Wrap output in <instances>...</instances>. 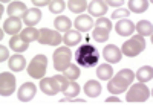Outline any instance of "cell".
I'll use <instances>...</instances> for the list:
<instances>
[{
	"instance_id": "74e56055",
	"label": "cell",
	"mask_w": 153,
	"mask_h": 105,
	"mask_svg": "<svg viewBox=\"0 0 153 105\" xmlns=\"http://www.w3.org/2000/svg\"><path fill=\"white\" fill-rule=\"evenodd\" d=\"M106 102H107V104H120L121 101H120L118 98H113V96H110V98H107V99H106Z\"/></svg>"
},
{
	"instance_id": "2e32d148",
	"label": "cell",
	"mask_w": 153,
	"mask_h": 105,
	"mask_svg": "<svg viewBox=\"0 0 153 105\" xmlns=\"http://www.w3.org/2000/svg\"><path fill=\"white\" fill-rule=\"evenodd\" d=\"M87 8H89V14H91L92 17H98V18H101L107 12V5H106V2H103V0L91 2L87 5Z\"/></svg>"
},
{
	"instance_id": "52a82bcc",
	"label": "cell",
	"mask_w": 153,
	"mask_h": 105,
	"mask_svg": "<svg viewBox=\"0 0 153 105\" xmlns=\"http://www.w3.org/2000/svg\"><path fill=\"white\" fill-rule=\"evenodd\" d=\"M57 81L60 82V87H61V91L65 93L66 98H75L76 95L80 93V85L76 84V81H72V79H68L65 75H55Z\"/></svg>"
},
{
	"instance_id": "44dd1931",
	"label": "cell",
	"mask_w": 153,
	"mask_h": 105,
	"mask_svg": "<svg viewBox=\"0 0 153 105\" xmlns=\"http://www.w3.org/2000/svg\"><path fill=\"white\" fill-rule=\"evenodd\" d=\"M81 40H83L81 32L74 31V29L68 31V32L65 34V37H63V41H65L66 46H76L78 43H81Z\"/></svg>"
},
{
	"instance_id": "83f0119b",
	"label": "cell",
	"mask_w": 153,
	"mask_h": 105,
	"mask_svg": "<svg viewBox=\"0 0 153 105\" xmlns=\"http://www.w3.org/2000/svg\"><path fill=\"white\" fill-rule=\"evenodd\" d=\"M38 35H40V32H38L35 28H26V29H23L22 34H20V37L23 38L25 41H28V43L37 41L38 40Z\"/></svg>"
},
{
	"instance_id": "7402d4cb",
	"label": "cell",
	"mask_w": 153,
	"mask_h": 105,
	"mask_svg": "<svg viewBox=\"0 0 153 105\" xmlns=\"http://www.w3.org/2000/svg\"><path fill=\"white\" fill-rule=\"evenodd\" d=\"M25 67H26V59H25L23 55L17 54L14 57L9 58V69L14 70V72H22Z\"/></svg>"
},
{
	"instance_id": "7a4b0ae2",
	"label": "cell",
	"mask_w": 153,
	"mask_h": 105,
	"mask_svg": "<svg viewBox=\"0 0 153 105\" xmlns=\"http://www.w3.org/2000/svg\"><path fill=\"white\" fill-rule=\"evenodd\" d=\"M75 57H76V64L81 65V67H94L100 61V52L92 44L86 43L76 49Z\"/></svg>"
},
{
	"instance_id": "836d02e7",
	"label": "cell",
	"mask_w": 153,
	"mask_h": 105,
	"mask_svg": "<svg viewBox=\"0 0 153 105\" xmlns=\"http://www.w3.org/2000/svg\"><path fill=\"white\" fill-rule=\"evenodd\" d=\"M113 18H124V17H129V9H117V11H113V14H112Z\"/></svg>"
},
{
	"instance_id": "d590c367",
	"label": "cell",
	"mask_w": 153,
	"mask_h": 105,
	"mask_svg": "<svg viewBox=\"0 0 153 105\" xmlns=\"http://www.w3.org/2000/svg\"><path fill=\"white\" fill-rule=\"evenodd\" d=\"M34 5H35V8H38V6H45V5H51V2H49V0H42V2H40V0H34V2H32Z\"/></svg>"
},
{
	"instance_id": "cb8c5ba5",
	"label": "cell",
	"mask_w": 153,
	"mask_h": 105,
	"mask_svg": "<svg viewBox=\"0 0 153 105\" xmlns=\"http://www.w3.org/2000/svg\"><path fill=\"white\" fill-rule=\"evenodd\" d=\"M54 26H55V29L58 32H68L72 28V21L68 17H65V15H60V17H57L54 20Z\"/></svg>"
},
{
	"instance_id": "277c9868",
	"label": "cell",
	"mask_w": 153,
	"mask_h": 105,
	"mask_svg": "<svg viewBox=\"0 0 153 105\" xmlns=\"http://www.w3.org/2000/svg\"><path fill=\"white\" fill-rule=\"evenodd\" d=\"M46 67H48V58H46V55L38 54V55H35L31 59V62L28 65V73H29L31 78L40 79V78H45Z\"/></svg>"
},
{
	"instance_id": "d4e9b609",
	"label": "cell",
	"mask_w": 153,
	"mask_h": 105,
	"mask_svg": "<svg viewBox=\"0 0 153 105\" xmlns=\"http://www.w3.org/2000/svg\"><path fill=\"white\" fill-rule=\"evenodd\" d=\"M135 29L138 31V34L141 37H152V32H153V24L152 21H147V20H141L136 26Z\"/></svg>"
},
{
	"instance_id": "8fae6325",
	"label": "cell",
	"mask_w": 153,
	"mask_h": 105,
	"mask_svg": "<svg viewBox=\"0 0 153 105\" xmlns=\"http://www.w3.org/2000/svg\"><path fill=\"white\" fill-rule=\"evenodd\" d=\"M35 93H37V85L34 82H25L17 91V98L22 102H29L34 99Z\"/></svg>"
},
{
	"instance_id": "4dcf8cb0",
	"label": "cell",
	"mask_w": 153,
	"mask_h": 105,
	"mask_svg": "<svg viewBox=\"0 0 153 105\" xmlns=\"http://www.w3.org/2000/svg\"><path fill=\"white\" fill-rule=\"evenodd\" d=\"M63 73H65V76L68 78V79L75 81V79H78V78H80V67L76 64H71Z\"/></svg>"
},
{
	"instance_id": "1f68e13d",
	"label": "cell",
	"mask_w": 153,
	"mask_h": 105,
	"mask_svg": "<svg viewBox=\"0 0 153 105\" xmlns=\"http://www.w3.org/2000/svg\"><path fill=\"white\" fill-rule=\"evenodd\" d=\"M66 6H68V3H65L63 0H52L49 5V11L52 12V14H60V12L65 11Z\"/></svg>"
},
{
	"instance_id": "ac0fdd59",
	"label": "cell",
	"mask_w": 153,
	"mask_h": 105,
	"mask_svg": "<svg viewBox=\"0 0 153 105\" xmlns=\"http://www.w3.org/2000/svg\"><path fill=\"white\" fill-rule=\"evenodd\" d=\"M28 12L26 9V5L23 2H12L9 3L8 6V14L9 17H16V18H20V17H25V14Z\"/></svg>"
},
{
	"instance_id": "f1b7e54d",
	"label": "cell",
	"mask_w": 153,
	"mask_h": 105,
	"mask_svg": "<svg viewBox=\"0 0 153 105\" xmlns=\"http://www.w3.org/2000/svg\"><path fill=\"white\" fill-rule=\"evenodd\" d=\"M109 34H110V31H107V29L95 28L92 31V38H94L95 41H98V43H104V41L109 40Z\"/></svg>"
},
{
	"instance_id": "5b68a950",
	"label": "cell",
	"mask_w": 153,
	"mask_h": 105,
	"mask_svg": "<svg viewBox=\"0 0 153 105\" xmlns=\"http://www.w3.org/2000/svg\"><path fill=\"white\" fill-rule=\"evenodd\" d=\"M71 59H72V52L69 47L61 46L54 52V67L58 72H65L69 65H71Z\"/></svg>"
},
{
	"instance_id": "9c48e42d",
	"label": "cell",
	"mask_w": 153,
	"mask_h": 105,
	"mask_svg": "<svg viewBox=\"0 0 153 105\" xmlns=\"http://www.w3.org/2000/svg\"><path fill=\"white\" fill-rule=\"evenodd\" d=\"M16 76L9 73V72H3L0 75V95L2 96H9L16 91Z\"/></svg>"
},
{
	"instance_id": "30bf717a",
	"label": "cell",
	"mask_w": 153,
	"mask_h": 105,
	"mask_svg": "<svg viewBox=\"0 0 153 105\" xmlns=\"http://www.w3.org/2000/svg\"><path fill=\"white\" fill-rule=\"evenodd\" d=\"M40 90L48 96H55L58 91H61V87H60V82L57 81V78L51 76V78H42Z\"/></svg>"
},
{
	"instance_id": "7c38bea8",
	"label": "cell",
	"mask_w": 153,
	"mask_h": 105,
	"mask_svg": "<svg viewBox=\"0 0 153 105\" xmlns=\"http://www.w3.org/2000/svg\"><path fill=\"white\" fill-rule=\"evenodd\" d=\"M103 57L107 62H120L121 58H123V54H121V49H118L115 44H107L104 49H103Z\"/></svg>"
},
{
	"instance_id": "603a6c76",
	"label": "cell",
	"mask_w": 153,
	"mask_h": 105,
	"mask_svg": "<svg viewBox=\"0 0 153 105\" xmlns=\"http://www.w3.org/2000/svg\"><path fill=\"white\" fill-rule=\"evenodd\" d=\"M138 78V81L139 82H149L152 81V78H153V69H152V65H143L141 69H138L136 75Z\"/></svg>"
},
{
	"instance_id": "8992f818",
	"label": "cell",
	"mask_w": 153,
	"mask_h": 105,
	"mask_svg": "<svg viewBox=\"0 0 153 105\" xmlns=\"http://www.w3.org/2000/svg\"><path fill=\"white\" fill-rule=\"evenodd\" d=\"M150 96V90L147 88V85H144V82L141 84H135L130 87V90L127 91L126 101L130 104H138V102H146Z\"/></svg>"
},
{
	"instance_id": "4fadbf2b",
	"label": "cell",
	"mask_w": 153,
	"mask_h": 105,
	"mask_svg": "<svg viewBox=\"0 0 153 105\" xmlns=\"http://www.w3.org/2000/svg\"><path fill=\"white\" fill-rule=\"evenodd\" d=\"M74 24H75V29L78 31V32H87L89 29L94 28L95 23H94L92 17H89L86 14H81V15H78V17L75 18Z\"/></svg>"
},
{
	"instance_id": "d6a6232c",
	"label": "cell",
	"mask_w": 153,
	"mask_h": 105,
	"mask_svg": "<svg viewBox=\"0 0 153 105\" xmlns=\"http://www.w3.org/2000/svg\"><path fill=\"white\" fill-rule=\"evenodd\" d=\"M95 28H103V29H107V31H112V21L106 17H101L95 21Z\"/></svg>"
},
{
	"instance_id": "9a60e30c",
	"label": "cell",
	"mask_w": 153,
	"mask_h": 105,
	"mask_svg": "<svg viewBox=\"0 0 153 105\" xmlns=\"http://www.w3.org/2000/svg\"><path fill=\"white\" fill-rule=\"evenodd\" d=\"M42 12H40V9L38 8H31V9H28V12L25 14V17H23V23L26 24V28H34V26L42 20Z\"/></svg>"
},
{
	"instance_id": "e575fe53",
	"label": "cell",
	"mask_w": 153,
	"mask_h": 105,
	"mask_svg": "<svg viewBox=\"0 0 153 105\" xmlns=\"http://www.w3.org/2000/svg\"><path fill=\"white\" fill-rule=\"evenodd\" d=\"M8 57H9V52H8V47H5V46L2 44V47H0V62H3V61H6V59H8Z\"/></svg>"
},
{
	"instance_id": "6da1fadb",
	"label": "cell",
	"mask_w": 153,
	"mask_h": 105,
	"mask_svg": "<svg viewBox=\"0 0 153 105\" xmlns=\"http://www.w3.org/2000/svg\"><path fill=\"white\" fill-rule=\"evenodd\" d=\"M133 79H135V73L130 69H123L113 78H110V81L107 84V90L110 91L112 95L124 93V91L127 90V87L132 84Z\"/></svg>"
},
{
	"instance_id": "d6986e66",
	"label": "cell",
	"mask_w": 153,
	"mask_h": 105,
	"mask_svg": "<svg viewBox=\"0 0 153 105\" xmlns=\"http://www.w3.org/2000/svg\"><path fill=\"white\" fill-rule=\"evenodd\" d=\"M9 47H11L12 50H16L17 54H22V52L28 50L29 43L25 41L20 35H14V37H11V40H9Z\"/></svg>"
},
{
	"instance_id": "5bb4252c",
	"label": "cell",
	"mask_w": 153,
	"mask_h": 105,
	"mask_svg": "<svg viewBox=\"0 0 153 105\" xmlns=\"http://www.w3.org/2000/svg\"><path fill=\"white\" fill-rule=\"evenodd\" d=\"M115 31H117V34L121 35V37H129L135 31V24L129 18H123L115 24Z\"/></svg>"
},
{
	"instance_id": "ba28073f",
	"label": "cell",
	"mask_w": 153,
	"mask_h": 105,
	"mask_svg": "<svg viewBox=\"0 0 153 105\" xmlns=\"http://www.w3.org/2000/svg\"><path fill=\"white\" fill-rule=\"evenodd\" d=\"M63 41V37L60 35L58 31H52L43 28L40 29V35H38V43L40 44H48V46H58Z\"/></svg>"
},
{
	"instance_id": "e0dca14e",
	"label": "cell",
	"mask_w": 153,
	"mask_h": 105,
	"mask_svg": "<svg viewBox=\"0 0 153 105\" xmlns=\"http://www.w3.org/2000/svg\"><path fill=\"white\" fill-rule=\"evenodd\" d=\"M22 29V20L20 18H16V17H9L5 23H3V31L9 35H17Z\"/></svg>"
},
{
	"instance_id": "484cf974",
	"label": "cell",
	"mask_w": 153,
	"mask_h": 105,
	"mask_svg": "<svg viewBox=\"0 0 153 105\" xmlns=\"http://www.w3.org/2000/svg\"><path fill=\"white\" fill-rule=\"evenodd\" d=\"M97 76L100 78L101 81L110 79V78L113 76V69H112V65H109V64H101V65H98V69H97Z\"/></svg>"
},
{
	"instance_id": "4316f807",
	"label": "cell",
	"mask_w": 153,
	"mask_h": 105,
	"mask_svg": "<svg viewBox=\"0 0 153 105\" xmlns=\"http://www.w3.org/2000/svg\"><path fill=\"white\" fill-rule=\"evenodd\" d=\"M87 2L86 0H71V2H68V8L75 12V14H80L81 15V12L87 9Z\"/></svg>"
},
{
	"instance_id": "8d00e7d4",
	"label": "cell",
	"mask_w": 153,
	"mask_h": 105,
	"mask_svg": "<svg viewBox=\"0 0 153 105\" xmlns=\"http://www.w3.org/2000/svg\"><path fill=\"white\" fill-rule=\"evenodd\" d=\"M106 5H110V6H121V5H124V0H118V2H117V0H115V2H113V0H109V2H106Z\"/></svg>"
},
{
	"instance_id": "ffe728a7",
	"label": "cell",
	"mask_w": 153,
	"mask_h": 105,
	"mask_svg": "<svg viewBox=\"0 0 153 105\" xmlns=\"http://www.w3.org/2000/svg\"><path fill=\"white\" fill-rule=\"evenodd\" d=\"M101 84L95 79H91V81H87L86 85H84V91H86V95L89 98H98L101 95Z\"/></svg>"
},
{
	"instance_id": "f546056e",
	"label": "cell",
	"mask_w": 153,
	"mask_h": 105,
	"mask_svg": "<svg viewBox=\"0 0 153 105\" xmlns=\"http://www.w3.org/2000/svg\"><path fill=\"white\" fill-rule=\"evenodd\" d=\"M149 5H150V3L147 2V0H139V2H136V0H130V2H129V9L138 14V12L147 11Z\"/></svg>"
},
{
	"instance_id": "3957f363",
	"label": "cell",
	"mask_w": 153,
	"mask_h": 105,
	"mask_svg": "<svg viewBox=\"0 0 153 105\" xmlns=\"http://www.w3.org/2000/svg\"><path fill=\"white\" fill-rule=\"evenodd\" d=\"M146 49V40L144 37L141 35H135L132 37L129 41H124L123 49H121V54L126 57H136L139 55L141 52H144Z\"/></svg>"
}]
</instances>
